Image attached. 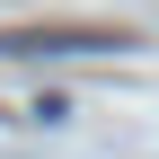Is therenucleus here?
<instances>
[{
    "instance_id": "1",
    "label": "nucleus",
    "mask_w": 159,
    "mask_h": 159,
    "mask_svg": "<svg viewBox=\"0 0 159 159\" xmlns=\"http://www.w3.org/2000/svg\"><path fill=\"white\" fill-rule=\"evenodd\" d=\"M53 53H133V27H0V62H53Z\"/></svg>"
}]
</instances>
